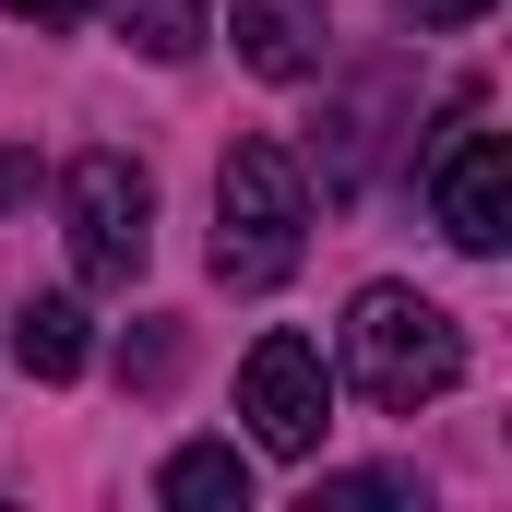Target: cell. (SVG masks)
I'll return each mask as SVG.
<instances>
[{
    "mask_svg": "<svg viewBox=\"0 0 512 512\" xmlns=\"http://www.w3.org/2000/svg\"><path fill=\"white\" fill-rule=\"evenodd\" d=\"M310 251V167L251 131V143H227V167H215V286L227 298H274L286 274Z\"/></svg>",
    "mask_w": 512,
    "mask_h": 512,
    "instance_id": "obj_1",
    "label": "cell"
},
{
    "mask_svg": "<svg viewBox=\"0 0 512 512\" xmlns=\"http://www.w3.org/2000/svg\"><path fill=\"white\" fill-rule=\"evenodd\" d=\"M346 382L370 393L382 417L441 405L465 382V322L441 298H417V286H358V310H346Z\"/></svg>",
    "mask_w": 512,
    "mask_h": 512,
    "instance_id": "obj_2",
    "label": "cell"
},
{
    "mask_svg": "<svg viewBox=\"0 0 512 512\" xmlns=\"http://www.w3.org/2000/svg\"><path fill=\"white\" fill-rule=\"evenodd\" d=\"M60 215H72V262H84V286H131V274L155 262V179L131 167L120 143L72 155V179H60Z\"/></svg>",
    "mask_w": 512,
    "mask_h": 512,
    "instance_id": "obj_3",
    "label": "cell"
},
{
    "mask_svg": "<svg viewBox=\"0 0 512 512\" xmlns=\"http://www.w3.org/2000/svg\"><path fill=\"white\" fill-rule=\"evenodd\" d=\"M239 417H251L262 453L310 465L322 429H334V370H322V346H310V334H262L251 358H239Z\"/></svg>",
    "mask_w": 512,
    "mask_h": 512,
    "instance_id": "obj_4",
    "label": "cell"
},
{
    "mask_svg": "<svg viewBox=\"0 0 512 512\" xmlns=\"http://www.w3.org/2000/svg\"><path fill=\"white\" fill-rule=\"evenodd\" d=\"M429 215H441L453 251L501 262V239H512V143L501 131H453V143L429 155Z\"/></svg>",
    "mask_w": 512,
    "mask_h": 512,
    "instance_id": "obj_5",
    "label": "cell"
},
{
    "mask_svg": "<svg viewBox=\"0 0 512 512\" xmlns=\"http://www.w3.org/2000/svg\"><path fill=\"white\" fill-rule=\"evenodd\" d=\"M227 36H239V60H251L262 84H310V72H322V48H334L322 0H239V12H227Z\"/></svg>",
    "mask_w": 512,
    "mask_h": 512,
    "instance_id": "obj_6",
    "label": "cell"
},
{
    "mask_svg": "<svg viewBox=\"0 0 512 512\" xmlns=\"http://www.w3.org/2000/svg\"><path fill=\"white\" fill-rule=\"evenodd\" d=\"M12 358H24L36 382H72V370L96 358V334H84V298H60V286H48V298H24V310H12Z\"/></svg>",
    "mask_w": 512,
    "mask_h": 512,
    "instance_id": "obj_7",
    "label": "cell"
},
{
    "mask_svg": "<svg viewBox=\"0 0 512 512\" xmlns=\"http://www.w3.org/2000/svg\"><path fill=\"white\" fill-rule=\"evenodd\" d=\"M179 512H239L251 501V465L227 453V441H191V453H167V477H155Z\"/></svg>",
    "mask_w": 512,
    "mask_h": 512,
    "instance_id": "obj_8",
    "label": "cell"
},
{
    "mask_svg": "<svg viewBox=\"0 0 512 512\" xmlns=\"http://www.w3.org/2000/svg\"><path fill=\"white\" fill-rule=\"evenodd\" d=\"M108 12H120V36L143 48V60H191V48L215 36V12H203V0H108Z\"/></svg>",
    "mask_w": 512,
    "mask_h": 512,
    "instance_id": "obj_9",
    "label": "cell"
},
{
    "mask_svg": "<svg viewBox=\"0 0 512 512\" xmlns=\"http://www.w3.org/2000/svg\"><path fill=\"white\" fill-rule=\"evenodd\" d=\"M120 370H131L143 393H167V382H179V322H143V346H131Z\"/></svg>",
    "mask_w": 512,
    "mask_h": 512,
    "instance_id": "obj_10",
    "label": "cell"
},
{
    "mask_svg": "<svg viewBox=\"0 0 512 512\" xmlns=\"http://www.w3.org/2000/svg\"><path fill=\"white\" fill-rule=\"evenodd\" d=\"M370 501H405V477H322L310 512H370Z\"/></svg>",
    "mask_w": 512,
    "mask_h": 512,
    "instance_id": "obj_11",
    "label": "cell"
},
{
    "mask_svg": "<svg viewBox=\"0 0 512 512\" xmlns=\"http://www.w3.org/2000/svg\"><path fill=\"white\" fill-rule=\"evenodd\" d=\"M489 12H501V0H405L417 36H465V24H489Z\"/></svg>",
    "mask_w": 512,
    "mask_h": 512,
    "instance_id": "obj_12",
    "label": "cell"
},
{
    "mask_svg": "<svg viewBox=\"0 0 512 512\" xmlns=\"http://www.w3.org/2000/svg\"><path fill=\"white\" fill-rule=\"evenodd\" d=\"M0 12H12V24H84L96 0H0Z\"/></svg>",
    "mask_w": 512,
    "mask_h": 512,
    "instance_id": "obj_13",
    "label": "cell"
}]
</instances>
